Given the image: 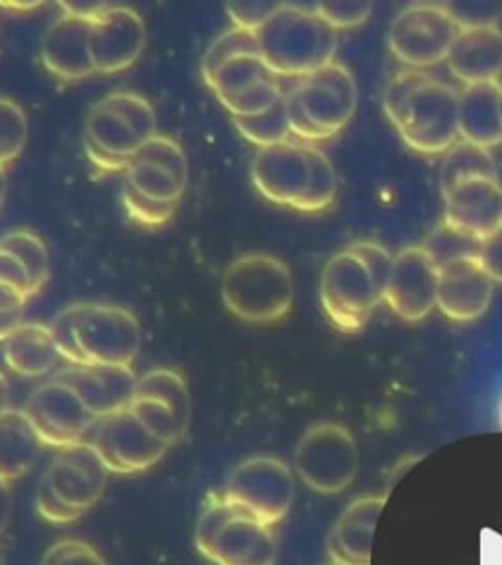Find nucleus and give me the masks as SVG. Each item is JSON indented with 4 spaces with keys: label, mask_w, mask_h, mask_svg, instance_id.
<instances>
[{
    "label": "nucleus",
    "mask_w": 502,
    "mask_h": 565,
    "mask_svg": "<svg viewBox=\"0 0 502 565\" xmlns=\"http://www.w3.org/2000/svg\"><path fill=\"white\" fill-rule=\"evenodd\" d=\"M124 206L143 228H163L175 216L189 181V163L179 141L156 136L124 169Z\"/></svg>",
    "instance_id": "nucleus-1"
},
{
    "label": "nucleus",
    "mask_w": 502,
    "mask_h": 565,
    "mask_svg": "<svg viewBox=\"0 0 502 565\" xmlns=\"http://www.w3.org/2000/svg\"><path fill=\"white\" fill-rule=\"evenodd\" d=\"M256 38L261 60L279 79H302L334 63L338 53V30L297 4H281Z\"/></svg>",
    "instance_id": "nucleus-2"
},
{
    "label": "nucleus",
    "mask_w": 502,
    "mask_h": 565,
    "mask_svg": "<svg viewBox=\"0 0 502 565\" xmlns=\"http://www.w3.org/2000/svg\"><path fill=\"white\" fill-rule=\"evenodd\" d=\"M156 130L158 116L148 98L136 93H110L87 116L88 161L103 175L124 171L133 156L158 136Z\"/></svg>",
    "instance_id": "nucleus-3"
},
{
    "label": "nucleus",
    "mask_w": 502,
    "mask_h": 565,
    "mask_svg": "<svg viewBox=\"0 0 502 565\" xmlns=\"http://www.w3.org/2000/svg\"><path fill=\"white\" fill-rule=\"evenodd\" d=\"M357 103V83L342 63H330L297 79L291 90L285 93L292 138L302 143L334 138L352 122Z\"/></svg>",
    "instance_id": "nucleus-4"
},
{
    "label": "nucleus",
    "mask_w": 502,
    "mask_h": 565,
    "mask_svg": "<svg viewBox=\"0 0 502 565\" xmlns=\"http://www.w3.org/2000/svg\"><path fill=\"white\" fill-rule=\"evenodd\" d=\"M194 542L214 565H275L274 526L232 503L222 493L209 494L199 514Z\"/></svg>",
    "instance_id": "nucleus-5"
},
{
    "label": "nucleus",
    "mask_w": 502,
    "mask_h": 565,
    "mask_svg": "<svg viewBox=\"0 0 502 565\" xmlns=\"http://www.w3.org/2000/svg\"><path fill=\"white\" fill-rule=\"evenodd\" d=\"M222 300L234 317L249 324H277L295 300L291 269L269 254H246L229 264L222 279Z\"/></svg>",
    "instance_id": "nucleus-6"
},
{
    "label": "nucleus",
    "mask_w": 502,
    "mask_h": 565,
    "mask_svg": "<svg viewBox=\"0 0 502 565\" xmlns=\"http://www.w3.org/2000/svg\"><path fill=\"white\" fill-rule=\"evenodd\" d=\"M108 469L88 441L57 451L38 487L35 507L52 524H71L100 501Z\"/></svg>",
    "instance_id": "nucleus-7"
},
{
    "label": "nucleus",
    "mask_w": 502,
    "mask_h": 565,
    "mask_svg": "<svg viewBox=\"0 0 502 565\" xmlns=\"http://www.w3.org/2000/svg\"><path fill=\"white\" fill-rule=\"evenodd\" d=\"M459 90L428 75L388 120L410 150L444 156L459 141Z\"/></svg>",
    "instance_id": "nucleus-8"
},
{
    "label": "nucleus",
    "mask_w": 502,
    "mask_h": 565,
    "mask_svg": "<svg viewBox=\"0 0 502 565\" xmlns=\"http://www.w3.org/2000/svg\"><path fill=\"white\" fill-rule=\"evenodd\" d=\"M295 471L314 493H344L360 471L353 434L338 423L312 424L295 448Z\"/></svg>",
    "instance_id": "nucleus-9"
},
{
    "label": "nucleus",
    "mask_w": 502,
    "mask_h": 565,
    "mask_svg": "<svg viewBox=\"0 0 502 565\" xmlns=\"http://www.w3.org/2000/svg\"><path fill=\"white\" fill-rule=\"evenodd\" d=\"M380 302L383 295L352 247H344L328 259L320 277V305L335 330L344 334L362 332Z\"/></svg>",
    "instance_id": "nucleus-10"
},
{
    "label": "nucleus",
    "mask_w": 502,
    "mask_h": 565,
    "mask_svg": "<svg viewBox=\"0 0 502 565\" xmlns=\"http://www.w3.org/2000/svg\"><path fill=\"white\" fill-rule=\"evenodd\" d=\"M458 24L440 2H416L398 12L388 30V50L413 70L446 62L458 38Z\"/></svg>",
    "instance_id": "nucleus-11"
},
{
    "label": "nucleus",
    "mask_w": 502,
    "mask_h": 565,
    "mask_svg": "<svg viewBox=\"0 0 502 565\" xmlns=\"http://www.w3.org/2000/svg\"><path fill=\"white\" fill-rule=\"evenodd\" d=\"M75 334L85 365H132L140 353V322L116 305L77 302Z\"/></svg>",
    "instance_id": "nucleus-12"
},
{
    "label": "nucleus",
    "mask_w": 502,
    "mask_h": 565,
    "mask_svg": "<svg viewBox=\"0 0 502 565\" xmlns=\"http://www.w3.org/2000/svg\"><path fill=\"white\" fill-rule=\"evenodd\" d=\"M222 494L275 529L291 511L295 476L282 459L254 456L232 471Z\"/></svg>",
    "instance_id": "nucleus-13"
},
{
    "label": "nucleus",
    "mask_w": 502,
    "mask_h": 565,
    "mask_svg": "<svg viewBox=\"0 0 502 565\" xmlns=\"http://www.w3.org/2000/svg\"><path fill=\"white\" fill-rule=\"evenodd\" d=\"M110 473H140L165 458L169 444L159 440L130 408L97 418L87 440Z\"/></svg>",
    "instance_id": "nucleus-14"
},
{
    "label": "nucleus",
    "mask_w": 502,
    "mask_h": 565,
    "mask_svg": "<svg viewBox=\"0 0 502 565\" xmlns=\"http://www.w3.org/2000/svg\"><path fill=\"white\" fill-rule=\"evenodd\" d=\"M206 85L232 116H254L277 105L285 90L259 53L239 55L214 71Z\"/></svg>",
    "instance_id": "nucleus-15"
},
{
    "label": "nucleus",
    "mask_w": 502,
    "mask_h": 565,
    "mask_svg": "<svg viewBox=\"0 0 502 565\" xmlns=\"http://www.w3.org/2000/svg\"><path fill=\"white\" fill-rule=\"evenodd\" d=\"M24 415L34 426L35 434L44 446L63 450L87 440L95 424L87 406L73 388L60 381H47L35 388L24 406Z\"/></svg>",
    "instance_id": "nucleus-16"
},
{
    "label": "nucleus",
    "mask_w": 502,
    "mask_h": 565,
    "mask_svg": "<svg viewBox=\"0 0 502 565\" xmlns=\"http://www.w3.org/2000/svg\"><path fill=\"white\" fill-rule=\"evenodd\" d=\"M440 267L423 246L400 249L393 259L385 299L388 309L406 322H420L438 307Z\"/></svg>",
    "instance_id": "nucleus-17"
},
{
    "label": "nucleus",
    "mask_w": 502,
    "mask_h": 565,
    "mask_svg": "<svg viewBox=\"0 0 502 565\" xmlns=\"http://www.w3.org/2000/svg\"><path fill=\"white\" fill-rule=\"evenodd\" d=\"M309 143L281 141L257 151L252 163V181L269 203L297 211L310 185Z\"/></svg>",
    "instance_id": "nucleus-18"
},
{
    "label": "nucleus",
    "mask_w": 502,
    "mask_h": 565,
    "mask_svg": "<svg viewBox=\"0 0 502 565\" xmlns=\"http://www.w3.org/2000/svg\"><path fill=\"white\" fill-rule=\"evenodd\" d=\"M146 42V24L136 10L106 7L93 18L90 55L97 73L113 75L130 70L140 60Z\"/></svg>",
    "instance_id": "nucleus-19"
},
{
    "label": "nucleus",
    "mask_w": 502,
    "mask_h": 565,
    "mask_svg": "<svg viewBox=\"0 0 502 565\" xmlns=\"http://www.w3.org/2000/svg\"><path fill=\"white\" fill-rule=\"evenodd\" d=\"M53 381L73 388L95 418L128 408L138 387L132 365H70L57 371Z\"/></svg>",
    "instance_id": "nucleus-20"
},
{
    "label": "nucleus",
    "mask_w": 502,
    "mask_h": 565,
    "mask_svg": "<svg viewBox=\"0 0 502 565\" xmlns=\"http://www.w3.org/2000/svg\"><path fill=\"white\" fill-rule=\"evenodd\" d=\"M444 222L477 242L502 228V185L496 177H471L444 194Z\"/></svg>",
    "instance_id": "nucleus-21"
},
{
    "label": "nucleus",
    "mask_w": 502,
    "mask_h": 565,
    "mask_svg": "<svg viewBox=\"0 0 502 565\" xmlns=\"http://www.w3.org/2000/svg\"><path fill=\"white\" fill-rule=\"evenodd\" d=\"M491 275L477 257H463L444 265L438 287V309L453 322H473L483 317L494 297Z\"/></svg>",
    "instance_id": "nucleus-22"
},
{
    "label": "nucleus",
    "mask_w": 502,
    "mask_h": 565,
    "mask_svg": "<svg viewBox=\"0 0 502 565\" xmlns=\"http://www.w3.org/2000/svg\"><path fill=\"white\" fill-rule=\"evenodd\" d=\"M90 30L93 18L67 12L53 22L42 42V63L53 77L81 81L97 73L90 55Z\"/></svg>",
    "instance_id": "nucleus-23"
},
{
    "label": "nucleus",
    "mask_w": 502,
    "mask_h": 565,
    "mask_svg": "<svg viewBox=\"0 0 502 565\" xmlns=\"http://www.w3.org/2000/svg\"><path fill=\"white\" fill-rule=\"evenodd\" d=\"M387 499V494L360 497L342 512L328 536V554L332 562L371 565L375 530Z\"/></svg>",
    "instance_id": "nucleus-24"
},
{
    "label": "nucleus",
    "mask_w": 502,
    "mask_h": 565,
    "mask_svg": "<svg viewBox=\"0 0 502 565\" xmlns=\"http://www.w3.org/2000/svg\"><path fill=\"white\" fill-rule=\"evenodd\" d=\"M446 62L463 87L496 83L502 75L501 28L461 30Z\"/></svg>",
    "instance_id": "nucleus-25"
},
{
    "label": "nucleus",
    "mask_w": 502,
    "mask_h": 565,
    "mask_svg": "<svg viewBox=\"0 0 502 565\" xmlns=\"http://www.w3.org/2000/svg\"><path fill=\"white\" fill-rule=\"evenodd\" d=\"M501 83L469 85L459 90V140L479 148H496L502 143Z\"/></svg>",
    "instance_id": "nucleus-26"
},
{
    "label": "nucleus",
    "mask_w": 502,
    "mask_h": 565,
    "mask_svg": "<svg viewBox=\"0 0 502 565\" xmlns=\"http://www.w3.org/2000/svg\"><path fill=\"white\" fill-rule=\"evenodd\" d=\"M60 350L52 330L38 322H24L4 342V362L20 377H44L55 367Z\"/></svg>",
    "instance_id": "nucleus-27"
},
{
    "label": "nucleus",
    "mask_w": 502,
    "mask_h": 565,
    "mask_svg": "<svg viewBox=\"0 0 502 565\" xmlns=\"http://www.w3.org/2000/svg\"><path fill=\"white\" fill-rule=\"evenodd\" d=\"M42 440L24 411L10 408L0 418V479L12 483L32 471L40 458Z\"/></svg>",
    "instance_id": "nucleus-28"
},
{
    "label": "nucleus",
    "mask_w": 502,
    "mask_h": 565,
    "mask_svg": "<svg viewBox=\"0 0 502 565\" xmlns=\"http://www.w3.org/2000/svg\"><path fill=\"white\" fill-rule=\"evenodd\" d=\"M471 177H496L499 179L491 150L459 140L450 151L444 153L440 169L441 194L450 193L453 186Z\"/></svg>",
    "instance_id": "nucleus-29"
},
{
    "label": "nucleus",
    "mask_w": 502,
    "mask_h": 565,
    "mask_svg": "<svg viewBox=\"0 0 502 565\" xmlns=\"http://www.w3.org/2000/svg\"><path fill=\"white\" fill-rule=\"evenodd\" d=\"M0 249L17 257L20 265L26 269L34 297L38 292L44 291L52 274V259L44 239L32 230H12L0 239Z\"/></svg>",
    "instance_id": "nucleus-30"
},
{
    "label": "nucleus",
    "mask_w": 502,
    "mask_h": 565,
    "mask_svg": "<svg viewBox=\"0 0 502 565\" xmlns=\"http://www.w3.org/2000/svg\"><path fill=\"white\" fill-rule=\"evenodd\" d=\"M133 397H151L163 401L173 411L181 428H189L191 420V395L186 381L181 373L173 370H153L138 380Z\"/></svg>",
    "instance_id": "nucleus-31"
},
{
    "label": "nucleus",
    "mask_w": 502,
    "mask_h": 565,
    "mask_svg": "<svg viewBox=\"0 0 502 565\" xmlns=\"http://www.w3.org/2000/svg\"><path fill=\"white\" fill-rule=\"evenodd\" d=\"M232 122L238 128V132L249 143L261 148H269L281 141L295 140L292 138L289 120H287V105L285 97L271 106L269 110L254 116H232Z\"/></svg>",
    "instance_id": "nucleus-32"
},
{
    "label": "nucleus",
    "mask_w": 502,
    "mask_h": 565,
    "mask_svg": "<svg viewBox=\"0 0 502 565\" xmlns=\"http://www.w3.org/2000/svg\"><path fill=\"white\" fill-rule=\"evenodd\" d=\"M309 158L310 168H312L310 185L297 206V212L322 214L334 206L335 196H338V177L327 153L314 148L312 143H309Z\"/></svg>",
    "instance_id": "nucleus-33"
},
{
    "label": "nucleus",
    "mask_w": 502,
    "mask_h": 565,
    "mask_svg": "<svg viewBox=\"0 0 502 565\" xmlns=\"http://www.w3.org/2000/svg\"><path fill=\"white\" fill-rule=\"evenodd\" d=\"M28 116L22 106L0 97V168H9L26 148Z\"/></svg>",
    "instance_id": "nucleus-34"
},
{
    "label": "nucleus",
    "mask_w": 502,
    "mask_h": 565,
    "mask_svg": "<svg viewBox=\"0 0 502 565\" xmlns=\"http://www.w3.org/2000/svg\"><path fill=\"white\" fill-rule=\"evenodd\" d=\"M424 249L430 254L438 267L458 262L463 257L479 256V247L481 242L471 238L468 234L451 228L446 222H441L440 226H436L432 234L424 239Z\"/></svg>",
    "instance_id": "nucleus-35"
},
{
    "label": "nucleus",
    "mask_w": 502,
    "mask_h": 565,
    "mask_svg": "<svg viewBox=\"0 0 502 565\" xmlns=\"http://www.w3.org/2000/svg\"><path fill=\"white\" fill-rule=\"evenodd\" d=\"M128 408L140 418L141 423L146 424V428L150 433L158 436L159 440L165 441L169 446L183 440L186 433L181 428L173 411L163 401L151 397H133Z\"/></svg>",
    "instance_id": "nucleus-36"
},
{
    "label": "nucleus",
    "mask_w": 502,
    "mask_h": 565,
    "mask_svg": "<svg viewBox=\"0 0 502 565\" xmlns=\"http://www.w3.org/2000/svg\"><path fill=\"white\" fill-rule=\"evenodd\" d=\"M249 53H259L256 34L239 30V28H229L228 32H224L212 42L209 52L204 55V81L209 79L212 73L222 67L224 63L239 57V55H249Z\"/></svg>",
    "instance_id": "nucleus-37"
},
{
    "label": "nucleus",
    "mask_w": 502,
    "mask_h": 565,
    "mask_svg": "<svg viewBox=\"0 0 502 565\" xmlns=\"http://www.w3.org/2000/svg\"><path fill=\"white\" fill-rule=\"evenodd\" d=\"M450 12L459 30L471 28H499L502 20V2L466 0V2H441Z\"/></svg>",
    "instance_id": "nucleus-38"
},
{
    "label": "nucleus",
    "mask_w": 502,
    "mask_h": 565,
    "mask_svg": "<svg viewBox=\"0 0 502 565\" xmlns=\"http://www.w3.org/2000/svg\"><path fill=\"white\" fill-rule=\"evenodd\" d=\"M318 17L334 30H350L365 24L373 12L371 2H318L312 7Z\"/></svg>",
    "instance_id": "nucleus-39"
},
{
    "label": "nucleus",
    "mask_w": 502,
    "mask_h": 565,
    "mask_svg": "<svg viewBox=\"0 0 502 565\" xmlns=\"http://www.w3.org/2000/svg\"><path fill=\"white\" fill-rule=\"evenodd\" d=\"M42 565H108L95 547L83 540L65 539L47 547Z\"/></svg>",
    "instance_id": "nucleus-40"
},
{
    "label": "nucleus",
    "mask_w": 502,
    "mask_h": 565,
    "mask_svg": "<svg viewBox=\"0 0 502 565\" xmlns=\"http://www.w3.org/2000/svg\"><path fill=\"white\" fill-rule=\"evenodd\" d=\"M75 318H77V305H71L55 317L50 324V330L63 360H67L71 365H85L83 353L77 344V334H75Z\"/></svg>",
    "instance_id": "nucleus-41"
},
{
    "label": "nucleus",
    "mask_w": 502,
    "mask_h": 565,
    "mask_svg": "<svg viewBox=\"0 0 502 565\" xmlns=\"http://www.w3.org/2000/svg\"><path fill=\"white\" fill-rule=\"evenodd\" d=\"M350 247L365 262L367 269H370L371 277H373V281H375L377 289H380L381 295H383V299H385L388 277H391V271H393V259H395V257L391 256L387 249L381 246V244L370 242V239L355 242V244H352Z\"/></svg>",
    "instance_id": "nucleus-42"
},
{
    "label": "nucleus",
    "mask_w": 502,
    "mask_h": 565,
    "mask_svg": "<svg viewBox=\"0 0 502 565\" xmlns=\"http://www.w3.org/2000/svg\"><path fill=\"white\" fill-rule=\"evenodd\" d=\"M279 7L281 4H275V2H249V4L232 2L226 7V12L229 20L234 22V28L256 34L257 30L264 28L265 22L274 17Z\"/></svg>",
    "instance_id": "nucleus-43"
},
{
    "label": "nucleus",
    "mask_w": 502,
    "mask_h": 565,
    "mask_svg": "<svg viewBox=\"0 0 502 565\" xmlns=\"http://www.w3.org/2000/svg\"><path fill=\"white\" fill-rule=\"evenodd\" d=\"M477 259L487 274L491 275V279L502 285V228L481 242Z\"/></svg>",
    "instance_id": "nucleus-44"
},
{
    "label": "nucleus",
    "mask_w": 502,
    "mask_h": 565,
    "mask_svg": "<svg viewBox=\"0 0 502 565\" xmlns=\"http://www.w3.org/2000/svg\"><path fill=\"white\" fill-rule=\"evenodd\" d=\"M0 282L14 285L18 289L26 291L30 297H34L26 269L20 265L17 257L10 256L9 252H4V249H0Z\"/></svg>",
    "instance_id": "nucleus-45"
},
{
    "label": "nucleus",
    "mask_w": 502,
    "mask_h": 565,
    "mask_svg": "<svg viewBox=\"0 0 502 565\" xmlns=\"http://www.w3.org/2000/svg\"><path fill=\"white\" fill-rule=\"evenodd\" d=\"M32 299L26 291L14 285L0 282V312H24L28 300Z\"/></svg>",
    "instance_id": "nucleus-46"
},
{
    "label": "nucleus",
    "mask_w": 502,
    "mask_h": 565,
    "mask_svg": "<svg viewBox=\"0 0 502 565\" xmlns=\"http://www.w3.org/2000/svg\"><path fill=\"white\" fill-rule=\"evenodd\" d=\"M10 514H12V489L10 483L0 479V536L9 526Z\"/></svg>",
    "instance_id": "nucleus-47"
},
{
    "label": "nucleus",
    "mask_w": 502,
    "mask_h": 565,
    "mask_svg": "<svg viewBox=\"0 0 502 565\" xmlns=\"http://www.w3.org/2000/svg\"><path fill=\"white\" fill-rule=\"evenodd\" d=\"M24 324V312H0V342H7Z\"/></svg>",
    "instance_id": "nucleus-48"
},
{
    "label": "nucleus",
    "mask_w": 502,
    "mask_h": 565,
    "mask_svg": "<svg viewBox=\"0 0 502 565\" xmlns=\"http://www.w3.org/2000/svg\"><path fill=\"white\" fill-rule=\"evenodd\" d=\"M10 385L4 373H0V418L10 411Z\"/></svg>",
    "instance_id": "nucleus-49"
},
{
    "label": "nucleus",
    "mask_w": 502,
    "mask_h": 565,
    "mask_svg": "<svg viewBox=\"0 0 502 565\" xmlns=\"http://www.w3.org/2000/svg\"><path fill=\"white\" fill-rule=\"evenodd\" d=\"M7 189H9V179H7V169L0 168V206L7 199Z\"/></svg>",
    "instance_id": "nucleus-50"
},
{
    "label": "nucleus",
    "mask_w": 502,
    "mask_h": 565,
    "mask_svg": "<svg viewBox=\"0 0 502 565\" xmlns=\"http://www.w3.org/2000/svg\"><path fill=\"white\" fill-rule=\"evenodd\" d=\"M328 565H345V564H340V562H330V564Z\"/></svg>",
    "instance_id": "nucleus-51"
},
{
    "label": "nucleus",
    "mask_w": 502,
    "mask_h": 565,
    "mask_svg": "<svg viewBox=\"0 0 502 565\" xmlns=\"http://www.w3.org/2000/svg\"><path fill=\"white\" fill-rule=\"evenodd\" d=\"M501 110H502V98H501Z\"/></svg>",
    "instance_id": "nucleus-52"
}]
</instances>
